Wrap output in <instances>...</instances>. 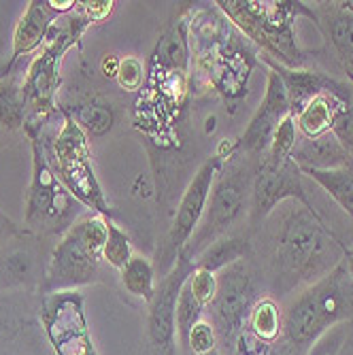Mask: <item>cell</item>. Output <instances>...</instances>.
I'll use <instances>...</instances> for the list:
<instances>
[{
	"label": "cell",
	"mask_w": 353,
	"mask_h": 355,
	"mask_svg": "<svg viewBox=\"0 0 353 355\" xmlns=\"http://www.w3.org/2000/svg\"><path fill=\"white\" fill-rule=\"evenodd\" d=\"M24 234H28L24 225H17L15 221H11L3 211H0V245H5L13 239H19Z\"/></svg>",
	"instance_id": "f35d334b"
},
{
	"label": "cell",
	"mask_w": 353,
	"mask_h": 355,
	"mask_svg": "<svg viewBox=\"0 0 353 355\" xmlns=\"http://www.w3.org/2000/svg\"><path fill=\"white\" fill-rule=\"evenodd\" d=\"M302 177H304L302 171L296 166L292 157L283 159V162L262 157L258 166H255L253 183H251V207H249L251 228L266 221L275 213V209L287 200H296L309 211L317 213V209L307 196Z\"/></svg>",
	"instance_id": "5bb4252c"
},
{
	"label": "cell",
	"mask_w": 353,
	"mask_h": 355,
	"mask_svg": "<svg viewBox=\"0 0 353 355\" xmlns=\"http://www.w3.org/2000/svg\"><path fill=\"white\" fill-rule=\"evenodd\" d=\"M345 336H347L345 326H336V328H332L330 332H326L322 338H319L309 349L307 355H338L341 347L345 345Z\"/></svg>",
	"instance_id": "d590c367"
},
{
	"label": "cell",
	"mask_w": 353,
	"mask_h": 355,
	"mask_svg": "<svg viewBox=\"0 0 353 355\" xmlns=\"http://www.w3.org/2000/svg\"><path fill=\"white\" fill-rule=\"evenodd\" d=\"M262 279L251 264V260H241L217 272V294L207 306L209 321L215 328L219 351L223 355L234 353L236 340L245 330L249 311L262 298Z\"/></svg>",
	"instance_id": "ba28073f"
},
{
	"label": "cell",
	"mask_w": 353,
	"mask_h": 355,
	"mask_svg": "<svg viewBox=\"0 0 353 355\" xmlns=\"http://www.w3.org/2000/svg\"><path fill=\"white\" fill-rule=\"evenodd\" d=\"M107 217L98 213H83L62 234L47 257L41 296L53 292H69L101 279L103 247L107 241Z\"/></svg>",
	"instance_id": "5b68a950"
},
{
	"label": "cell",
	"mask_w": 353,
	"mask_h": 355,
	"mask_svg": "<svg viewBox=\"0 0 353 355\" xmlns=\"http://www.w3.org/2000/svg\"><path fill=\"white\" fill-rule=\"evenodd\" d=\"M287 115H290V101H287L285 85L281 77L268 69L264 98L236 141V153L249 159H262L273 143L275 130Z\"/></svg>",
	"instance_id": "e0dca14e"
},
{
	"label": "cell",
	"mask_w": 353,
	"mask_h": 355,
	"mask_svg": "<svg viewBox=\"0 0 353 355\" xmlns=\"http://www.w3.org/2000/svg\"><path fill=\"white\" fill-rule=\"evenodd\" d=\"M132 255H135V249H132L130 236L113 221H107V241L103 247V262L121 272L126 264L132 260Z\"/></svg>",
	"instance_id": "4dcf8cb0"
},
{
	"label": "cell",
	"mask_w": 353,
	"mask_h": 355,
	"mask_svg": "<svg viewBox=\"0 0 353 355\" xmlns=\"http://www.w3.org/2000/svg\"><path fill=\"white\" fill-rule=\"evenodd\" d=\"M0 355H53L39 321V294H0Z\"/></svg>",
	"instance_id": "9a60e30c"
},
{
	"label": "cell",
	"mask_w": 353,
	"mask_h": 355,
	"mask_svg": "<svg viewBox=\"0 0 353 355\" xmlns=\"http://www.w3.org/2000/svg\"><path fill=\"white\" fill-rule=\"evenodd\" d=\"M230 159L232 162L223 164L213 183L200 225L181 251L189 260H194L203 249H207L217 239L232 234L230 230L243 221L245 215H249L251 183L260 159H249L243 155Z\"/></svg>",
	"instance_id": "8992f818"
},
{
	"label": "cell",
	"mask_w": 353,
	"mask_h": 355,
	"mask_svg": "<svg viewBox=\"0 0 353 355\" xmlns=\"http://www.w3.org/2000/svg\"><path fill=\"white\" fill-rule=\"evenodd\" d=\"M353 101V85H347L338 79L332 81V85L309 103L302 105V109L292 115L298 128V135L302 139H317L322 135L332 132V125L336 117L351 105Z\"/></svg>",
	"instance_id": "ac0fdd59"
},
{
	"label": "cell",
	"mask_w": 353,
	"mask_h": 355,
	"mask_svg": "<svg viewBox=\"0 0 353 355\" xmlns=\"http://www.w3.org/2000/svg\"><path fill=\"white\" fill-rule=\"evenodd\" d=\"M217 9L223 11L243 35L258 43L277 64L285 69H302L307 55L300 51L294 35V21L298 15L315 19V11L304 3H260V0H217Z\"/></svg>",
	"instance_id": "3957f363"
},
{
	"label": "cell",
	"mask_w": 353,
	"mask_h": 355,
	"mask_svg": "<svg viewBox=\"0 0 353 355\" xmlns=\"http://www.w3.org/2000/svg\"><path fill=\"white\" fill-rule=\"evenodd\" d=\"M26 101L21 85L11 79H0V128L3 130H19L26 125Z\"/></svg>",
	"instance_id": "f1b7e54d"
},
{
	"label": "cell",
	"mask_w": 353,
	"mask_h": 355,
	"mask_svg": "<svg viewBox=\"0 0 353 355\" xmlns=\"http://www.w3.org/2000/svg\"><path fill=\"white\" fill-rule=\"evenodd\" d=\"M77 125L89 137H103L111 130V125L115 121V113L111 105L103 101H92L85 105H79L77 111L71 113Z\"/></svg>",
	"instance_id": "f546056e"
},
{
	"label": "cell",
	"mask_w": 353,
	"mask_h": 355,
	"mask_svg": "<svg viewBox=\"0 0 353 355\" xmlns=\"http://www.w3.org/2000/svg\"><path fill=\"white\" fill-rule=\"evenodd\" d=\"M35 234H24L0 245V294H39L47 260Z\"/></svg>",
	"instance_id": "2e32d148"
},
{
	"label": "cell",
	"mask_w": 353,
	"mask_h": 355,
	"mask_svg": "<svg viewBox=\"0 0 353 355\" xmlns=\"http://www.w3.org/2000/svg\"><path fill=\"white\" fill-rule=\"evenodd\" d=\"M55 17H60V13L49 5V0H32V3H28L21 19L15 26L11 58L3 67V71H0V79H7V73L13 69V64L21 55H28L30 51H35L47 41Z\"/></svg>",
	"instance_id": "ffe728a7"
},
{
	"label": "cell",
	"mask_w": 353,
	"mask_h": 355,
	"mask_svg": "<svg viewBox=\"0 0 353 355\" xmlns=\"http://www.w3.org/2000/svg\"><path fill=\"white\" fill-rule=\"evenodd\" d=\"M345 257V243L326 219L296 200L283 207L270 232L268 277L279 298L332 272ZM273 296V298H275Z\"/></svg>",
	"instance_id": "6da1fadb"
},
{
	"label": "cell",
	"mask_w": 353,
	"mask_h": 355,
	"mask_svg": "<svg viewBox=\"0 0 353 355\" xmlns=\"http://www.w3.org/2000/svg\"><path fill=\"white\" fill-rule=\"evenodd\" d=\"M205 306L194 298L191 289L187 285V281L183 283L179 298H177V309H175V319H177V347L179 353H187V338L189 332L194 328L200 319H205Z\"/></svg>",
	"instance_id": "83f0119b"
},
{
	"label": "cell",
	"mask_w": 353,
	"mask_h": 355,
	"mask_svg": "<svg viewBox=\"0 0 353 355\" xmlns=\"http://www.w3.org/2000/svg\"><path fill=\"white\" fill-rule=\"evenodd\" d=\"M143 77H145V71H143V62L135 55H126L119 60V67H117V73H115V79L119 83L121 89H128V92H135V89H141L143 85Z\"/></svg>",
	"instance_id": "e575fe53"
},
{
	"label": "cell",
	"mask_w": 353,
	"mask_h": 355,
	"mask_svg": "<svg viewBox=\"0 0 353 355\" xmlns=\"http://www.w3.org/2000/svg\"><path fill=\"white\" fill-rule=\"evenodd\" d=\"M85 26H89V21L79 13L64 28L55 30L53 37H47L49 45L30 64L26 81L21 83V94L26 101V109H32V113L37 117L35 123H39V119H45V115L53 109V96L60 83L58 67L62 53L79 41Z\"/></svg>",
	"instance_id": "4fadbf2b"
},
{
	"label": "cell",
	"mask_w": 353,
	"mask_h": 355,
	"mask_svg": "<svg viewBox=\"0 0 353 355\" xmlns=\"http://www.w3.org/2000/svg\"><path fill=\"white\" fill-rule=\"evenodd\" d=\"M313 11L315 26L332 47L343 73L353 85V3H319Z\"/></svg>",
	"instance_id": "d6986e66"
},
{
	"label": "cell",
	"mask_w": 353,
	"mask_h": 355,
	"mask_svg": "<svg viewBox=\"0 0 353 355\" xmlns=\"http://www.w3.org/2000/svg\"><path fill=\"white\" fill-rule=\"evenodd\" d=\"M187 285L191 289V294H194V298L207 309L217 294V275L203 270V268H194V272L187 277Z\"/></svg>",
	"instance_id": "836d02e7"
},
{
	"label": "cell",
	"mask_w": 353,
	"mask_h": 355,
	"mask_svg": "<svg viewBox=\"0 0 353 355\" xmlns=\"http://www.w3.org/2000/svg\"><path fill=\"white\" fill-rule=\"evenodd\" d=\"M79 7V13L89 21V24H96V21H101L105 17L111 15L113 11V3H77Z\"/></svg>",
	"instance_id": "74e56055"
},
{
	"label": "cell",
	"mask_w": 353,
	"mask_h": 355,
	"mask_svg": "<svg viewBox=\"0 0 353 355\" xmlns=\"http://www.w3.org/2000/svg\"><path fill=\"white\" fill-rule=\"evenodd\" d=\"M292 159L302 173L304 171H336V168L353 166L351 155L332 132L322 135L317 139H302L298 135V143L292 151Z\"/></svg>",
	"instance_id": "44dd1931"
},
{
	"label": "cell",
	"mask_w": 353,
	"mask_h": 355,
	"mask_svg": "<svg viewBox=\"0 0 353 355\" xmlns=\"http://www.w3.org/2000/svg\"><path fill=\"white\" fill-rule=\"evenodd\" d=\"M283 328V306L273 296H262L249 311L243 334L262 345L268 353L281 336Z\"/></svg>",
	"instance_id": "603a6c76"
},
{
	"label": "cell",
	"mask_w": 353,
	"mask_h": 355,
	"mask_svg": "<svg viewBox=\"0 0 353 355\" xmlns=\"http://www.w3.org/2000/svg\"><path fill=\"white\" fill-rule=\"evenodd\" d=\"M39 321L53 355H98L77 289L39 294Z\"/></svg>",
	"instance_id": "8fae6325"
},
{
	"label": "cell",
	"mask_w": 353,
	"mask_h": 355,
	"mask_svg": "<svg viewBox=\"0 0 353 355\" xmlns=\"http://www.w3.org/2000/svg\"><path fill=\"white\" fill-rule=\"evenodd\" d=\"M219 349L215 328L211 326V321L200 319L198 324L191 328L189 338H187V353L185 355H205Z\"/></svg>",
	"instance_id": "d6a6232c"
},
{
	"label": "cell",
	"mask_w": 353,
	"mask_h": 355,
	"mask_svg": "<svg viewBox=\"0 0 353 355\" xmlns=\"http://www.w3.org/2000/svg\"><path fill=\"white\" fill-rule=\"evenodd\" d=\"M353 319V279L341 262L324 279L304 287L283 304L281 336L273 355H307L309 349L336 326Z\"/></svg>",
	"instance_id": "7a4b0ae2"
},
{
	"label": "cell",
	"mask_w": 353,
	"mask_h": 355,
	"mask_svg": "<svg viewBox=\"0 0 353 355\" xmlns=\"http://www.w3.org/2000/svg\"><path fill=\"white\" fill-rule=\"evenodd\" d=\"M298 143V128H296V121L292 115H287L279 128L273 135V143L266 151L264 157L268 159H275V162H283V159H290L292 157V151Z\"/></svg>",
	"instance_id": "1f68e13d"
},
{
	"label": "cell",
	"mask_w": 353,
	"mask_h": 355,
	"mask_svg": "<svg viewBox=\"0 0 353 355\" xmlns=\"http://www.w3.org/2000/svg\"><path fill=\"white\" fill-rule=\"evenodd\" d=\"M39 128L41 123L24 125L32 143V181L24 205V228L35 236H55L67 232L83 213L79 211L81 202L55 175Z\"/></svg>",
	"instance_id": "277c9868"
},
{
	"label": "cell",
	"mask_w": 353,
	"mask_h": 355,
	"mask_svg": "<svg viewBox=\"0 0 353 355\" xmlns=\"http://www.w3.org/2000/svg\"><path fill=\"white\" fill-rule=\"evenodd\" d=\"M247 257H251V239L247 234H226L203 249L194 257V266L217 275Z\"/></svg>",
	"instance_id": "cb8c5ba5"
},
{
	"label": "cell",
	"mask_w": 353,
	"mask_h": 355,
	"mask_svg": "<svg viewBox=\"0 0 353 355\" xmlns=\"http://www.w3.org/2000/svg\"><path fill=\"white\" fill-rule=\"evenodd\" d=\"M194 260L179 253L175 268L160 279L147 309L145 334L139 355H179L177 347V298L187 277L194 272Z\"/></svg>",
	"instance_id": "7c38bea8"
},
{
	"label": "cell",
	"mask_w": 353,
	"mask_h": 355,
	"mask_svg": "<svg viewBox=\"0 0 353 355\" xmlns=\"http://www.w3.org/2000/svg\"><path fill=\"white\" fill-rule=\"evenodd\" d=\"M302 175L315 181L349 217H353V166L336 171H304Z\"/></svg>",
	"instance_id": "484cf974"
},
{
	"label": "cell",
	"mask_w": 353,
	"mask_h": 355,
	"mask_svg": "<svg viewBox=\"0 0 353 355\" xmlns=\"http://www.w3.org/2000/svg\"><path fill=\"white\" fill-rule=\"evenodd\" d=\"M196 30H191V43L203 67L209 71L211 83L228 98L247 94V79L251 71V51L247 45L236 43V35L230 32V24L221 15L200 13Z\"/></svg>",
	"instance_id": "52a82bcc"
},
{
	"label": "cell",
	"mask_w": 353,
	"mask_h": 355,
	"mask_svg": "<svg viewBox=\"0 0 353 355\" xmlns=\"http://www.w3.org/2000/svg\"><path fill=\"white\" fill-rule=\"evenodd\" d=\"M187 32H185V24H173L162 39H160L153 60L160 69H164L169 73H185L187 71V60H189V41H187Z\"/></svg>",
	"instance_id": "d4e9b609"
},
{
	"label": "cell",
	"mask_w": 353,
	"mask_h": 355,
	"mask_svg": "<svg viewBox=\"0 0 353 355\" xmlns=\"http://www.w3.org/2000/svg\"><path fill=\"white\" fill-rule=\"evenodd\" d=\"M205 355H221V351H219V349H215V351H211V353H205Z\"/></svg>",
	"instance_id": "60d3db41"
},
{
	"label": "cell",
	"mask_w": 353,
	"mask_h": 355,
	"mask_svg": "<svg viewBox=\"0 0 353 355\" xmlns=\"http://www.w3.org/2000/svg\"><path fill=\"white\" fill-rule=\"evenodd\" d=\"M262 58L268 64V69H273L285 85L287 101H290V115H296L304 103H309L319 92L328 89L334 81V77H330L326 73L307 71V69H285L266 55H262Z\"/></svg>",
	"instance_id": "7402d4cb"
},
{
	"label": "cell",
	"mask_w": 353,
	"mask_h": 355,
	"mask_svg": "<svg viewBox=\"0 0 353 355\" xmlns=\"http://www.w3.org/2000/svg\"><path fill=\"white\" fill-rule=\"evenodd\" d=\"M332 135L338 139V143L347 149V153L353 159V101L351 105L336 117L332 125Z\"/></svg>",
	"instance_id": "8d00e7d4"
},
{
	"label": "cell",
	"mask_w": 353,
	"mask_h": 355,
	"mask_svg": "<svg viewBox=\"0 0 353 355\" xmlns=\"http://www.w3.org/2000/svg\"><path fill=\"white\" fill-rule=\"evenodd\" d=\"M121 285L130 296L145 300L147 304L151 302L155 287H157V275L155 266L151 260L143 255H132V260L126 264V268L119 272Z\"/></svg>",
	"instance_id": "4316f807"
},
{
	"label": "cell",
	"mask_w": 353,
	"mask_h": 355,
	"mask_svg": "<svg viewBox=\"0 0 353 355\" xmlns=\"http://www.w3.org/2000/svg\"><path fill=\"white\" fill-rule=\"evenodd\" d=\"M47 157L60 181L67 185V189L83 207L107 219L111 217V209L105 200L103 187L92 168L87 137L69 111H64V123L53 145H47Z\"/></svg>",
	"instance_id": "9c48e42d"
},
{
	"label": "cell",
	"mask_w": 353,
	"mask_h": 355,
	"mask_svg": "<svg viewBox=\"0 0 353 355\" xmlns=\"http://www.w3.org/2000/svg\"><path fill=\"white\" fill-rule=\"evenodd\" d=\"M223 164H226V159H223L219 153H215L196 171L194 179H191L189 185L185 187L171 230H169L164 243L157 249V262L153 266H155V275L160 279L166 277L175 268L179 253L183 251V247L187 245L191 234H194L196 228L200 225L205 209H207L209 193H211L213 183H215L219 171L223 168Z\"/></svg>",
	"instance_id": "30bf717a"
},
{
	"label": "cell",
	"mask_w": 353,
	"mask_h": 355,
	"mask_svg": "<svg viewBox=\"0 0 353 355\" xmlns=\"http://www.w3.org/2000/svg\"><path fill=\"white\" fill-rule=\"evenodd\" d=\"M343 262H345V266H347L349 277L353 279V247H347V245H345V257H343Z\"/></svg>",
	"instance_id": "ab89813d"
}]
</instances>
